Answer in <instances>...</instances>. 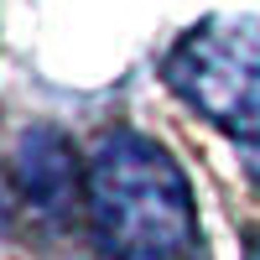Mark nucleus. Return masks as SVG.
<instances>
[{"instance_id": "nucleus-1", "label": "nucleus", "mask_w": 260, "mask_h": 260, "mask_svg": "<svg viewBox=\"0 0 260 260\" xmlns=\"http://www.w3.org/2000/svg\"><path fill=\"white\" fill-rule=\"evenodd\" d=\"M94 245L110 260H182L198 245L192 192L177 161L136 130H110L83 177Z\"/></svg>"}, {"instance_id": "nucleus-2", "label": "nucleus", "mask_w": 260, "mask_h": 260, "mask_svg": "<svg viewBox=\"0 0 260 260\" xmlns=\"http://www.w3.org/2000/svg\"><path fill=\"white\" fill-rule=\"evenodd\" d=\"M167 83L234 136H260V16H219L177 42Z\"/></svg>"}, {"instance_id": "nucleus-3", "label": "nucleus", "mask_w": 260, "mask_h": 260, "mask_svg": "<svg viewBox=\"0 0 260 260\" xmlns=\"http://www.w3.org/2000/svg\"><path fill=\"white\" fill-rule=\"evenodd\" d=\"M16 182L42 219H68L73 198H78V167H73V146L62 130L52 125H31L16 146Z\"/></svg>"}, {"instance_id": "nucleus-4", "label": "nucleus", "mask_w": 260, "mask_h": 260, "mask_svg": "<svg viewBox=\"0 0 260 260\" xmlns=\"http://www.w3.org/2000/svg\"><path fill=\"white\" fill-rule=\"evenodd\" d=\"M6 208H11V192H6V177H0V224H6Z\"/></svg>"}]
</instances>
